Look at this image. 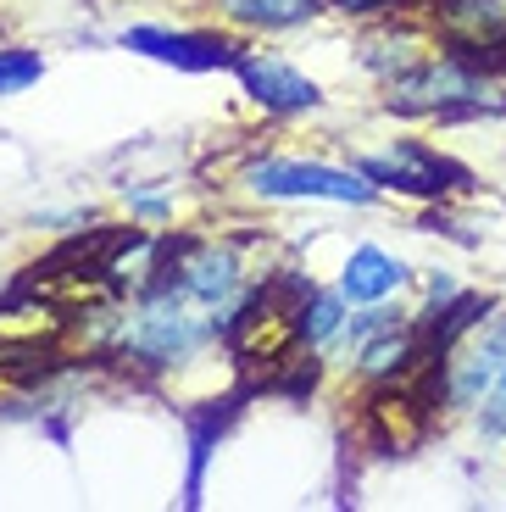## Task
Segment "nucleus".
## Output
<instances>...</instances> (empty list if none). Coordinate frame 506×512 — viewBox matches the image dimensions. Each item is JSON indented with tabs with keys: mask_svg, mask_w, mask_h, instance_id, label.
Wrapping results in <instances>:
<instances>
[{
	"mask_svg": "<svg viewBox=\"0 0 506 512\" xmlns=\"http://www.w3.org/2000/svg\"><path fill=\"white\" fill-rule=\"evenodd\" d=\"M384 106L401 117H484V112H506V95L495 84V73L462 62V56L440 51L412 62L406 73H395L384 84Z\"/></svg>",
	"mask_w": 506,
	"mask_h": 512,
	"instance_id": "f257e3e1",
	"label": "nucleus"
},
{
	"mask_svg": "<svg viewBox=\"0 0 506 512\" xmlns=\"http://www.w3.org/2000/svg\"><path fill=\"white\" fill-rule=\"evenodd\" d=\"M201 312L206 307H201V301H190L178 284H151L145 301L134 307V318L123 323V346L134 351L140 362H151V368L184 362V357H195V351L217 334V318L206 323Z\"/></svg>",
	"mask_w": 506,
	"mask_h": 512,
	"instance_id": "f03ea898",
	"label": "nucleus"
},
{
	"mask_svg": "<svg viewBox=\"0 0 506 512\" xmlns=\"http://www.w3.org/2000/svg\"><path fill=\"white\" fill-rule=\"evenodd\" d=\"M245 184L267 201H340V206H367L379 184L362 167H329V162H256L245 167Z\"/></svg>",
	"mask_w": 506,
	"mask_h": 512,
	"instance_id": "7ed1b4c3",
	"label": "nucleus"
},
{
	"mask_svg": "<svg viewBox=\"0 0 506 512\" xmlns=\"http://www.w3.org/2000/svg\"><path fill=\"white\" fill-rule=\"evenodd\" d=\"M506 373V312L501 318H479L440 362V401L456 412L479 407Z\"/></svg>",
	"mask_w": 506,
	"mask_h": 512,
	"instance_id": "20e7f679",
	"label": "nucleus"
},
{
	"mask_svg": "<svg viewBox=\"0 0 506 512\" xmlns=\"http://www.w3.org/2000/svg\"><path fill=\"white\" fill-rule=\"evenodd\" d=\"M440 51L484 67L501 78L506 73V0H429Z\"/></svg>",
	"mask_w": 506,
	"mask_h": 512,
	"instance_id": "39448f33",
	"label": "nucleus"
},
{
	"mask_svg": "<svg viewBox=\"0 0 506 512\" xmlns=\"http://www.w3.org/2000/svg\"><path fill=\"white\" fill-rule=\"evenodd\" d=\"M362 173L379 184V190H401V195H418V201H440L445 190L468 184L462 167H451L440 151H429V145H418V140H395L390 151L362 156Z\"/></svg>",
	"mask_w": 506,
	"mask_h": 512,
	"instance_id": "423d86ee",
	"label": "nucleus"
},
{
	"mask_svg": "<svg viewBox=\"0 0 506 512\" xmlns=\"http://www.w3.org/2000/svg\"><path fill=\"white\" fill-rule=\"evenodd\" d=\"M123 45H128V51H140V56H156V62L184 67V73L240 67V51H234V39H217V34H167V28H128Z\"/></svg>",
	"mask_w": 506,
	"mask_h": 512,
	"instance_id": "0eeeda50",
	"label": "nucleus"
},
{
	"mask_svg": "<svg viewBox=\"0 0 506 512\" xmlns=\"http://www.w3.org/2000/svg\"><path fill=\"white\" fill-rule=\"evenodd\" d=\"M234 73L245 78L251 101L267 106V112H312V106L323 101L312 78H301L290 62H279V56H240Z\"/></svg>",
	"mask_w": 506,
	"mask_h": 512,
	"instance_id": "6e6552de",
	"label": "nucleus"
},
{
	"mask_svg": "<svg viewBox=\"0 0 506 512\" xmlns=\"http://www.w3.org/2000/svg\"><path fill=\"white\" fill-rule=\"evenodd\" d=\"M406 279H412V273H406L401 256L379 251V245H356L351 262H345V273H340V290H345V301L373 307V301H390Z\"/></svg>",
	"mask_w": 506,
	"mask_h": 512,
	"instance_id": "1a4fd4ad",
	"label": "nucleus"
},
{
	"mask_svg": "<svg viewBox=\"0 0 506 512\" xmlns=\"http://www.w3.org/2000/svg\"><path fill=\"white\" fill-rule=\"evenodd\" d=\"M423 56H429V51H423V34H412V28H395V23L379 28V34L362 45V67H367V73H379L384 84H390L395 73H406L412 62H423Z\"/></svg>",
	"mask_w": 506,
	"mask_h": 512,
	"instance_id": "9d476101",
	"label": "nucleus"
},
{
	"mask_svg": "<svg viewBox=\"0 0 506 512\" xmlns=\"http://www.w3.org/2000/svg\"><path fill=\"white\" fill-rule=\"evenodd\" d=\"M223 12L245 28H295L323 12V0H223Z\"/></svg>",
	"mask_w": 506,
	"mask_h": 512,
	"instance_id": "9b49d317",
	"label": "nucleus"
},
{
	"mask_svg": "<svg viewBox=\"0 0 506 512\" xmlns=\"http://www.w3.org/2000/svg\"><path fill=\"white\" fill-rule=\"evenodd\" d=\"M39 73H45V62L34 51H0V95H17L28 84H39Z\"/></svg>",
	"mask_w": 506,
	"mask_h": 512,
	"instance_id": "f8f14e48",
	"label": "nucleus"
},
{
	"mask_svg": "<svg viewBox=\"0 0 506 512\" xmlns=\"http://www.w3.org/2000/svg\"><path fill=\"white\" fill-rule=\"evenodd\" d=\"M479 423H484V435H506V373L495 379V390L479 401Z\"/></svg>",
	"mask_w": 506,
	"mask_h": 512,
	"instance_id": "ddd939ff",
	"label": "nucleus"
},
{
	"mask_svg": "<svg viewBox=\"0 0 506 512\" xmlns=\"http://www.w3.org/2000/svg\"><path fill=\"white\" fill-rule=\"evenodd\" d=\"M329 6H340V12H412L418 0H329Z\"/></svg>",
	"mask_w": 506,
	"mask_h": 512,
	"instance_id": "4468645a",
	"label": "nucleus"
}]
</instances>
